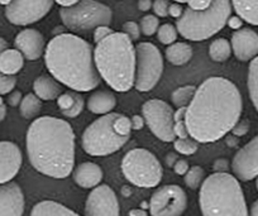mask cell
Instances as JSON below:
<instances>
[{
  "label": "cell",
  "instance_id": "cell-1",
  "mask_svg": "<svg viewBox=\"0 0 258 216\" xmlns=\"http://www.w3.org/2000/svg\"><path fill=\"white\" fill-rule=\"evenodd\" d=\"M242 110V95L232 81L218 76L207 79L186 108L188 134L199 143L219 140L232 130Z\"/></svg>",
  "mask_w": 258,
  "mask_h": 216
},
{
  "label": "cell",
  "instance_id": "cell-2",
  "mask_svg": "<svg viewBox=\"0 0 258 216\" xmlns=\"http://www.w3.org/2000/svg\"><path fill=\"white\" fill-rule=\"evenodd\" d=\"M27 153L37 172L66 178L75 166V133L63 119L41 116L27 131Z\"/></svg>",
  "mask_w": 258,
  "mask_h": 216
},
{
  "label": "cell",
  "instance_id": "cell-3",
  "mask_svg": "<svg viewBox=\"0 0 258 216\" xmlns=\"http://www.w3.org/2000/svg\"><path fill=\"white\" fill-rule=\"evenodd\" d=\"M44 63L59 84L74 91H91L100 83L93 46L76 34L62 33L52 38L44 51Z\"/></svg>",
  "mask_w": 258,
  "mask_h": 216
},
{
  "label": "cell",
  "instance_id": "cell-4",
  "mask_svg": "<svg viewBox=\"0 0 258 216\" xmlns=\"http://www.w3.org/2000/svg\"><path fill=\"white\" fill-rule=\"evenodd\" d=\"M94 59L99 75L113 90L125 93L135 86L136 47L124 32H113L96 43Z\"/></svg>",
  "mask_w": 258,
  "mask_h": 216
},
{
  "label": "cell",
  "instance_id": "cell-5",
  "mask_svg": "<svg viewBox=\"0 0 258 216\" xmlns=\"http://www.w3.org/2000/svg\"><path fill=\"white\" fill-rule=\"evenodd\" d=\"M199 205L204 216L249 213L238 178L228 172H215L205 178L200 186Z\"/></svg>",
  "mask_w": 258,
  "mask_h": 216
},
{
  "label": "cell",
  "instance_id": "cell-6",
  "mask_svg": "<svg viewBox=\"0 0 258 216\" xmlns=\"http://www.w3.org/2000/svg\"><path fill=\"white\" fill-rule=\"evenodd\" d=\"M131 133V119L118 113L104 114L85 129L81 146L89 156L105 157L118 152L129 140Z\"/></svg>",
  "mask_w": 258,
  "mask_h": 216
},
{
  "label": "cell",
  "instance_id": "cell-7",
  "mask_svg": "<svg viewBox=\"0 0 258 216\" xmlns=\"http://www.w3.org/2000/svg\"><path fill=\"white\" fill-rule=\"evenodd\" d=\"M232 14L230 0H213L204 11L183 9L176 22V28L183 38L188 41H205L222 31Z\"/></svg>",
  "mask_w": 258,
  "mask_h": 216
},
{
  "label": "cell",
  "instance_id": "cell-8",
  "mask_svg": "<svg viewBox=\"0 0 258 216\" xmlns=\"http://www.w3.org/2000/svg\"><path fill=\"white\" fill-rule=\"evenodd\" d=\"M59 17L70 31L84 33L94 31L99 26H109L113 21V12L96 0H80L75 6L61 8Z\"/></svg>",
  "mask_w": 258,
  "mask_h": 216
},
{
  "label": "cell",
  "instance_id": "cell-9",
  "mask_svg": "<svg viewBox=\"0 0 258 216\" xmlns=\"http://www.w3.org/2000/svg\"><path fill=\"white\" fill-rule=\"evenodd\" d=\"M121 172L124 177L142 188H152L160 185L163 170L160 161L153 153L143 148L129 151L121 161Z\"/></svg>",
  "mask_w": 258,
  "mask_h": 216
},
{
  "label": "cell",
  "instance_id": "cell-10",
  "mask_svg": "<svg viewBox=\"0 0 258 216\" xmlns=\"http://www.w3.org/2000/svg\"><path fill=\"white\" fill-rule=\"evenodd\" d=\"M135 88L146 93L155 88L163 72V57L160 49L150 42H142L136 47Z\"/></svg>",
  "mask_w": 258,
  "mask_h": 216
},
{
  "label": "cell",
  "instance_id": "cell-11",
  "mask_svg": "<svg viewBox=\"0 0 258 216\" xmlns=\"http://www.w3.org/2000/svg\"><path fill=\"white\" fill-rule=\"evenodd\" d=\"M173 109L166 101L151 99L142 106V115L150 130L162 141H173L176 139L173 131Z\"/></svg>",
  "mask_w": 258,
  "mask_h": 216
},
{
  "label": "cell",
  "instance_id": "cell-12",
  "mask_svg": "<svg viewBox=\"0 0 258 216\" xmlns=\"http://www.w3.org/2000/svg\"><path fill=\"white\" fill-rule=\"evenodd\" d=\"M187 208V196L178 185H165L157 188L150 201L153 216H180Z\"/></svg>",
  "mask_w": 258,
  "mask_h": 216
},
{
  "label": "cell",
  "instance_id": "cell-13",
  "mask_svg": "<svg viewBox=\"0 0 258 216\" xmlns=\"http://www.w3.org/2000/svg\"><path fill=\"white\" fill-rule=\"evenodd\" d=\"M53 3L54 0H12L6 7V17L16 26L36 23L48 14Z\"/></svg>",
  "mask_w": 258,
  "mask_h": 216
},
{
  "label": "cell",
  "instance_id": "cell-14",
  "mask_svg": "<svg viewBox=\"0 0 258 216\" xmlns=\"http://www.w3.org/2000/svg\"><path fill=\"white\" fill-rule=\"evenodd\" d=\"M120 213L119 201L115 192L108 185L99 183L85 202V215L88 216H118Z\"/></svg>",
  "mask_w": 258,
  "mask_h": 216
},
{
  "label": "cell",
  "instance_id": "cell-15",
  "mask_svg": "<svg viewBox=\"0 0 258 216\" xmlns=\"http://www.w3.org/2000/svg\"><path fill=\"white\" fill-rule=\"evenodd\" d=\"M232 170L240 181L254 180L258 176V135L248 141L235 153L232 161Z\"/></svg>",
  "mask_w": 258,
  "mask_h": 216
},
{
  "label": "cell",
  "instance_id": "cell-16",
  "mask_svg": "<svg viewBox=\"0 0 258 216\" xmlns=\"http://www.w3.org/2000/svg\"><path fill=\"white\" fill-rule=\"evenodd\" d=\"M24 212V195L13 181L0 183V216H21Z\"/></svg>",
  "mask_w": 258,
  "mask_h": 216
},
{
  "label": "cell",
  "instance_id": "cell-17",
  "mask_svg": "<svg viewBox=\"0 0 258 216\" xmlns=\"http://www.w3.org/2000/svg\"><path fill=\"white\" fill-rule=\"evenodd\" d=\"M22 152L13 141H0V183L12 181L21 170Z\"/></svg>",
  "mask_w": 258,
  "mask_h": 216
},
{
  "label": "cell",
  "instance_id": "cell-18",
  "mask_svg": "<svg viewBox=\"0 0 258 216\" xmlns=\"http://www.w3.org/2000/svg\"><path fill=\"white\" fill-rule=\"evenodd\" d=\"M232 51L242 62L252 61L258 56V33L250 28H240L232 36Z\"/></svg>",
  "mask_w": 258,
  "mask_h": 216
},
{
  "label": "cell",
  "instance_id": "cell-19",
  "mask_svg": "<svg viewBox=\"0 0 258 216\" xmlns=\"http://www.w3.org/2000/svg\"><path fill=\"white\" fill-rule=\"evenodd\" d=\"M14 46L28 61H36L43 54L46 42L39 31L34 28H27L19 32L14 39Z\"/></svg>",
  "mask_w": 258,
  "mask_h": 216
},
{
  "label": "cell",
  "instance_id": "cell-20",
  "mask_svg": "<svg viewBox=\"0 0 258 216\" xmlns=\"http://www.w3.org/2000/svg\"><path fill=\"white\" fill-rule=\"evenodd\" d=\"M74 181L83 188H94L103 180V170L94 162H84L74 170Z\"/></svg>",
  "mask_w": 258,
  "mask_h": 216
},
{
  "label": "cell",
  "instance_id": "cell-21",
  "mask_svg": "<svg viewBox=\"0 0 258 216\" xmlns=\"http://www.w3.org/2000/svg\"><path fill=\"white\" fill-rule=\"evenodd\" d=\"M57 106L61 110L62 115L68 118H76L84 110L85 101L79 91H68L57 98Z\"/></svg>",
  "mask_w": 258,
  "mask_h": 216
},
{
  "label": "cell",
  "instance_id": "cell-22",
  "mask_svg": "<svg viewBox=\"0 0 258 216\" xmlns=\"http://www.w3.org/2000/svg\"><path fill=\"white\" fill-rule=\"evenodd\" d=\"M89 110L98 115H104V114L111 113L116 106V98L111 93L106 90H99L91 94L90 98L86 103Z\"/></svg>",
  "mask_w": 258,
  "mask_h": 216
},
{
  "label": "cell",
  "instance_id": "cell-23",
  "mask_svg": "<svg viewBox=\"0 0 258 216\" xmlns=\"http://www.w3.org/2000/svg\"><path fill=\"white\" fill-rule=\"evenodd\" d=\"M34 94L38 96L41 100H57L62 94V88L58 81L51 76H39L33 83Z\"/></svg>",
  "mask_w": 258,
  "mask_h": 216
},
{
  "label": "cell",
  "instance_id": "cell-24",
  "mask_svg": "<svg viewBox=\"0 0 258 216\" xmlns=\"http://www.w3.org/2000/svg\"><path fill=\"white\" fill-rule=\"evenodd\" d=\"M165 56L173 66H183L192 58V47L185 42H173L166 48Z\"/></svg>",
  "mask_w": 258,
  "mask_h": 216
},
{
  "label": "cell",
  "instance_id": "cell-25",
  "mask_svg": "<svg viewBox=\"0 0 258 216\" xmlns=\"http://www.w3.org/2000/svg\"><path fill=\"white\" fill-rule=\"evenodd\" d=\"M24 66V56L18 49H6L0 54V71L6 75H17Z\"/></svg>",
  "mask_w": 258,
  "mask_h": 216
},
{
  "label": "cell",
  "instance_id": "cell-26",
  "mask_svg": "<svg viewBox=\"0 0 258 216\" xmlns=\"http://www.w3.org/2000/svg\"><path fill=\"white\" fill-rule=\"evenodd\" d=\"M31 215H33V216H46V215H52V216L73 215V216H76L78 215V212L74 210H71V208H69L68 206L56 202V201L46 200V201H41V202L36 203V205L33 206V208H32Z\"/></svg>",
  "mask_w": 258,
  "mask_h": 216
},
{
  "label": "cell",
  "instance_id": "cell-27",
  "mask_svg": "<svg viewBox=\"0 0 258 216\" xmlns=\"http://www.w3.org/2000/svg\"><path fill=\"white\" fill-rule=\"evenodd\" d=\"M232 4L243 21L258 26V0H232Z\"/></svg>",
  "mask_w": 258,
  "mask_h": 216
},
{
  "label": "cell",
  "instance_id": "cell-28",
  "mask_svg": "<svg viewBox=\"0 0 258 216\" xmlns=\"http://www.w3.org/2000/svg\"><path fill=\"white\" fill-rule=\"evenodd\" d=\"M42 110V100L36 94H28L22 99L19 104V111L24 119H33L41 113Z\"/></svg>",
  "mask_w": 258,
  "mask_h": 216
},
{
  "label": "cell",
  "instance_id": "cell-29",
  "mask_svg": "<svg viewBox=\"0 0 258 216\" xmlns=\"http://www.w3.org/2000/svg\"><path fill=\"white\" fill-rule=\"evenodd\" d=\"M232 52V44L225 38L215 39L209 46V57L215 62L227 61Z\"/></svg>",
  "mask_w": 258,
  "mask_h": 216
},
{
  "label": "cell",
  "instance_id": "cell-30",
  "mask_svg": "<svg viewBox=\"0 0 258 216\" xmlns=\"http://www.w3.org/2000/svg\"><path fill=\"white\" fill-rule=\"evenodd\" d=\"M247 85L250 100L255 110L258 111V56L250 61L249 67H248Z\"/></svg>",
  "mask_w": 258,
  "mask_h": 216
},
{
  "label": "cell",
  "instance_id": "cell-31",
  "mask_svg": "<svg viewBox=\"0 0 258 216\" xmlns=\"http://www.w3.org/2000/svg\"><path fill=\"white\" fill-rule=\"evenodd\" d=\"M197 86L194 85H186L181 86V88L176 89L175 91L171 95V101H172L173 105H176L177 108L181 106H187L191 103V100L194 99V95L197 93Z\"/></svg>",
  "mask_w": 258,
  "mask_h": 216
},
{
  "label": "cell",
  "instance_id": "cell-32",
  "mask_svg": "<svg viewBox=\"0 0 258 216\" xmlns=\"http://www.w3.org/2000/svg\"><path fill=\"white\" fill-rule=\"evenodd\" d=\"M205 180V171L200 166H194L188 168L185 173V183L191 190H198Z\"/></svg>",
  "mask_w": 258,
  "mask_h": 216
},
{
  "label": "cell",
  "instance_id": "cell-33",
  "mask_svg": "<svg viewBox=\"0 0 258 216\" xmlns=\"http://www.w3.org/2000/svg\"><path fill=\"white\" fill-rule=\"evenodd\" d=\"M173 147L176 152L183 156H192L198 152L199 148V141L195 140L194 138H176L173 140Z\"/></svg>",
  "mask_w": 258,
  "mask_h": 216
},
{
  "label": "cell",
  "instance_id": "cell-34",
  "mask_svg": "<svg viewBox=\"0 0 258 216\" xmlns=\"http://www.w3.org/2000/svg\"><path fill=\"white\" fill-rule=\"evenodd\" d=\"M178 31L175 26L171 23H165L158 27L157 29V39L162 44H171L177 39Z\"/></svg>",
  "mask_w": 258,
  "mask_h": 216
},
{
  "label": "cell",
  "instance_id": "cell-35",
  "mask_svg": "<svg viewBox=\"0 0 258 216\" xmlns=\"http://www.w3.org/2000/svg\"><path fill=\"white\" fill-rule=\"evenodd\" d=\"M141 33L143 36L151 37L155 33H157V29L160 27V21H158L157 16H153V14H148V16H145L142 19H141Z\"/></svg>",
  "mask_w": 258,
  "mask_h": 216
},
{
  "label": "cell",
  "instance_id": "cell-36",
  "mask_svg": "<svg viewBox=\"0 0 258 216\" xmlns=\"http://www.w3.org/2000/svg\"><path fill=\"white\" fill-rule=\"evenodd\" d=\"M17 84L16 75H6L0 71V95H7L14 90Z\"/></svg>",
  "mask_w": 258,
  "mask_h": 216
},
{
  "label": "cell",
  "instance_id": "cell-37",
  "mask_svg": "<svg viewBox=\"0 0 258 216\" xmlns=\"http://www.w3.org/2000/svg\"><path fill=\"white\" fill-rule=\"evenodd\" d=\"M123 32L125 34H128L129 38L132 39L133 42L138 41L141 36V27L140 24L136 23V22H125L123 24Z\"/></svg>",
  "mask_w": 258,
  "mask_h": 216
},
{
  "label": "cell",
  "instance_id": "cell-38",
  "mask_svg": "<svg viewBox=\"0 0 258 216\" xmlns=\"http://www.w3.org/2000/svg\"><path fill=\"white\" fill-rule=\"evenodd\" d=\"M168 7H170L168 0H155L152 4L153 12L160 18H166L168 16Z\"/></svg>",
  "mask_w": 258,
  "mask_h": 216
},
{
  "label": "cell",
  "instance_id": "cell-39",
  "mask_svg": "<svg viewBox=\"0 0 258 216\" xmlns=\"http://www.w3.org/2000/svg\"><path fill=\"white\" fill-rule=\"evenodd\" d=\"M249 128H250L249 120H247V119H242V120H240V119H239V120L235 123V125L233 126L232 130H230V131H232L233 135H235V136H238V138H239V136L245 135V134L249 131Z\"/></svg>",
  "mask_w": 258,
  "mask_h": 216
},
{
  "label": "cell",
  "instance_id": "cell-40",
  "mask_svg": "<svg viewBox=\"0 0 258 216\" xmlns=\"http://www.w3.org/2000/svg\"><path fill=\"white\" fill-rule=\"evenodd\" d=\"M111 33H113V29L109 26H99L98 28L94 29V42L99 43V42L105 39Z\"/></svg>",
  "mask_w": 258,
  "mask_h": 216
},
{
  "label": "cell",
  "instance_id": "cell-41",
  "mask_svg": "<svg viewBox=\"0 0 258 216\" xmlns=\"http://www.w3.org/2000/svg\"><path fill=\"white\" fill-rule=\"evenodd\" d=\"M173 131H175L176 138H187V136H190L185 120L175 121V124H173Z\"/></svg>",
  "mask_w": 258,
  "mask_h": 216
},
{
  "label": "cell",
  "instance_id": "cell-42",
  "mask_svg": "<svg viewBox=\"0 0 258 216\" xmlns=\"http://www.w3.org/2000/svg\"><path fill=\"white\" fill-rule=\"evenodd\" d=\"M213 0H186L188 8L192 11H204L212 4Z\"/></svg>",
  "mask_w": 258,
  "mask_h": 216
},
{
  "label": "cell",
  "instance_id": "cell-43",
  "mask_svg": "<svg viewBox=\"0 0 258 216\" xmlns=\"http://www.w3.org/2000/svg\"><path fill=\"white\" fill-rule=\"evenodd\" d=\"M188 163L185 160H177L173 163V171H175L176 175L185 176V173L188 171Z\"/></svg>",
  "mask_w": 258,
  "mask_h": 216
},
{
  "label": "cell",
  "instance_id": "cell-44",
  "mask_svg": "<svg viewBox=\"0 0 258 216\" xmlns=\"http://www.w3.org/2000/svg\"><path fill=\"white\" fill-rule=\"evenodd\" d=\"M22 99H23V96H22V93L21 91H11V93L8 94V104L11 106H19V104H21Z\"/></svg>",
  "mask_w": 258,
  "mask_h": 216
},
{
  "label": "cell",
  "instance_id": "cell-45",
  "mask_svg": "<svg viewBox=\"0 0 258 216\" xmlns=\"http://www.w3.org/2000/svg\"><path fill=\"white\" fill-rule=\"evenodd\" d=\"M183 13V7L181 6L180 3H175V4H170V7H168V14H170L171 17H173V18H180L181 16H182Z\"/></svg>",
  "mask_w": 258,
  "mask_h": 216
},
{
  "label": "cell",
  "instance_id": "cell-46",
  "mask_svg": "<svg viewBox=\"0 0 258 216\" xmlns=\"http://www.w3.org/2000/svg\"><path fill=\"white\" fill-rule=\"evenodd\" d=\"M131 124H132V130H141L145 126L146 120L143 115H133L131 118Z\"/></svg>",
  "mask_w": 258,
  "mask_h": 216
},
{
  "label": "cell",
  "instance_id": "cell-47",
  "mask_svg": "<svg viewBox=\"0 0 258 216\" xmlns=\"http://www.w3.org/2000/svg\"><path fill=\"white\" fill-rule=\"evenodd\" d=\"M228 26L230 27L232 29H240L243 26V19L240 18L239 16H230L229 18H228V22H227Z\"/></svg>",
  "mask_w": 258,
  "mask_h": 216
},
{
  "label": "cell",
  "instance_id": "cell-48",
  "mask_svg": "<svg viewBox=\"0 0 258 216\" xmlns=\"http://www.w3.org/2000/svg\"><path fill=\"white\" fill-rule=\"evenodd\" d=\"M228 166H229V163L227 160H217L213 165V168H214L215 172H225L228 170Z\"/></svg>",
  "mask_w": 258,
  "mask_h": 216
},
{
  "label": "cell",
  "instance_id": "cell-49",
  "mask_svg": "<svg viewBox=\"0 0 258 216\" xmlns=\"http://www.w3.org/2000/svg\"><path fill=\"white\" fill-rule=\"evenodd\" d=\"M186 108H187V106H181V108H178L177 110H176L175 113H173V119H175V121L185 120Z\"/></svg>",
  "mask_w": 258,
  "mask_h": 216
},
{
  "label": "cell",
  "instance_id": "cell-50",
  "mask_svg": "<svg viewBox=\"0 0 258 216\" xmlns=\"http://www.w3.org/2000/svg\"><path fill=\"white\" fill-rule=\"evenodd\" d=\"M152 0H140V2H138V9H140L141 12H148L152 8Z\"/></svg>",
  "mask_w": 258,
  "mask_h": 216
},
{
  "label": "cell",
  "instance_id": "cell-51",
  "mask_svg": "<svg viewBox=\"0 0 258 216\" xmlns=\"http://www.w3.org/2000/svg\"><path fill=\"white\" fill-rule=\"evenodd\" d=\"M57 4L62 7V8H68V7L75 6L76 3H79L80 0H54Z\"/></svg>",
  "mask_w": 258,
  "mask_h": 216
},
{
  "label": "cell",
  "instance_id": "cell-52",
  "mask_svg": "<svg viewBox=\"0 0 258 216\" xmlns=\"http://www.w3.org/2000/svg\"><path fill=\"white\" fill-rule=\"evenodd\" d=\"M6 115H7V105L6 103H4L3 98L0 96V121H3L4 119H6Z\"/></svg>",
  "mask_w": 258,
  "mask_h": 216
},
{
  "label": "cell",
  "instance_id": "cell-53",
  "mask_svg": "<svg viewBox=\"0 0 258 216\" xmlns=\"http://www.w3.org/2000/svg\"><path fill=\"white\" fill-rule=\"evenodd\" d=\"M249 213L252 216H258V200H255L254 202L252 203V206H250Z\"/></svg>",
  "mask_w": 258,
  "mask_h": 216
},
{
  "label": "cell",
  "instance_id": "cell-54",
  "mask_svg": "<svg viewBox=\"0 0 258 216\" xmlns=\"http://www.w3.org/2000/svg\"><path fill=\"white\" fill-rule=\"evenodd\" d=\"M129 215H137V216H146L147 212L145 210H141V208H136V210H131L129 211Z\"/></svg>",
  "mask_w": 258,
  "mask_h": 216
},
{
  "label": "cell",
  "instance_id": "cell-55",
  "mask_svg": "<svg viewBox=\"0 0 258 216\" xmlns=\"http://www.w3.org/2000/svg\"><path fill=\"white\" fill-rule=\"evenodd\" d=\"M235 138H238V136H235V135L228 136V138H227V143L229 144V147H235V146H237L238 140Z\"/></svg>",
  "mask_w": 258,
  "mask_h": 216
},
{
  "label": "cell",
  "instance_id": "cell-56",
  "mask_svg": "<svg viewBox=\"0 0 258 216\" xmlns=\"http://www.w3.org/2000/svg\"><path fill=\"white\" fill-rule=\"evenodd\" d=\"M6 49H8V42H7L4 38H2V37H0V54L3 53Z\"/></svg>",
  "mask_w": 258,
  "mask_h": 216
},
{
  "label": "cell",
  "instance_id": "cell-57",
  "mask_svg": "<svg viewBox=\"0 0 258 216\" xmlns=\"http://www.w3.org/2000/svg\"><path fill=\"white\" fill-rule=\"evenodd\" d=\"M12 3V0H0V4H3V6H9Z\"/></svg>",
  "mask_w": 258,
  "mask_h": 216
},
{
  "label": "cell",
  "instance_id": "cell-58",
  "mask_svg": "<svg viewBox=\"0 0 258 216\" xmlns=\"http://www.w3.org/2000/svg\"><path fill=\"white\" fill-rule=\"evenodd\" d=\"M176 3H180V4H182V3H186V0H175Z\"/></svg>",
  "mask_w": 258,
  "mask_h": 216
},
{
  "label": "cell",
  "instance_id": "cell-59",
  "mask_svg": "<svg viewBox=\"0 0 258 216\" xmlns=\"http://www.w3.org/2000/svg\"><path fill=\"white\" fill-rule=\"evenodd\" d=\"M255 187H257V190H258V176L255 177Z\"/></svg>",
  "mask_w": 258,
  "mask_h": 216
}]
</instances>
